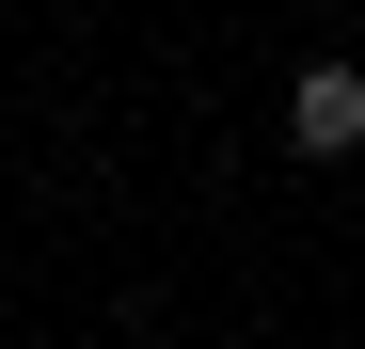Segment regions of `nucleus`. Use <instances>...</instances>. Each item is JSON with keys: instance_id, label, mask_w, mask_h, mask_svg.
<instances>
[{"instance_id": "obj_1", "label": "nucleus", "mask_w": 365, "mask_h": 349, "mask_svg": "<svg viewBox=\"0 0 365 349\" xmlns=\"http://www.w3.org/2000/svg\"><path fill=\"white\" fill-rule=\"evenodd\" d=\"M286 143L302 159H365V64H302L286 80Z\"/></svg>"}]
</instances>
